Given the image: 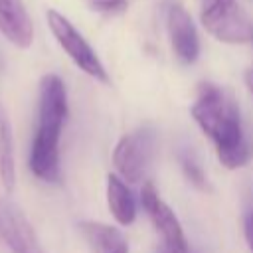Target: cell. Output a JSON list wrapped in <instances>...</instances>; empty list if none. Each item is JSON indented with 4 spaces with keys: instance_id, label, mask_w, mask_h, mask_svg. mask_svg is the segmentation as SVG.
Masks as SVG:
<instances>
[{
    "instance_id": "7c38bea8",
    "label": "cell",
    "mask_w": 253,
    "mask_h": 253,
    "mask_svg": "<svg viewBox=\"0 0 253 253\" xmlns=\"http://www.w3.org/2000/svg\"><path fill=\"white\" fill-rule=\"evenodd\" d=\"M0 184L6 192H12L16 186V156H14V138L10 117L0 103Z\"/></svg>"
},
{
    "instance_id": "52a82bcc",
    "label": "cell",
    "mask_w": 253,
    "mask_h": 253,
    "mask_svg": "<svg viewBox=\"0 0 253 253\" xmlns=\"http://www.w3.org/2000/svg\"><path fill=\"white\" fill-rule=\"evenodd\" d=\"M140 200H142V208H144L146 215L150 217L152 225L164 237V243L174 245V247H188L186 237H184V231H182V227L178 223V217L166 206V202L158 196V192H156V188H154L152 182H144L142 184Z\"/></svg>"
},
{
    "instance_id": "9a60e30c",
    "label": "cell",
    "mask_w": 253,
    "mask_h": 253,
    "mask_svg": "<svg viewBox=\"0 0 253 253\" xmlns=\"http://www.w3.org/2000/svg\"><path fill=\"white\" fill-rule=\"evenodd\" d=\"M245 237H247L249 247L253 249V211H249L245 215Z\"/></svg>"
},
{
    "instance_id": "8fae6325",
    "label": "cell",
    "mask_w": 253,
    "mask_h": 253,
    "mask_svg": "<svg viewBox=\"0 0 253 253\" xmlns=\"http://www.w3.org/2000/svg\"><path fill=\"white\" fill-rule=\"evenodd\" d=\"M107 204H109V210H111L113 217L119 223L128 225V223L134 221L136 204H134L132 192L115 174H109V178H107Z\"/></svg>"
},
{
    "instance_id": "277c9868",
    "label": "cell",
    "mask_w": 253,
    "mask_h": 253,
    "mask_svg": "<svg viewBox=\"0 0 253 253\" xmlns=\"http://www.w3.org/2000/svg\"><path fill=\"white\" fill-rule=\"evenodd\" d=\"M200 18L204 28L219 42H251L253 28L241 12L237 0H200Z\"/></svg>"
},
{
    "instance_id": "5bb4252c",
    "label": "cell",
    "mask_w": 253,
    "mask_h": 253,
    "mask_svg": "<svg viewBox=\"0 0 253 253\" xmlns=\"http://www.w3.org/2000/svg\"><path fill=\"white\" fill-rule=\"evenodd\" d=\"M89 6L99 14L115 16L126 10V0H89Z\"/></svg>"
},
{
    "instance_id": "4fadbf2b",
    "label": "cell",
    "mask_w": 253,
    "mask_h": 253,
    "mask_svg": "<svg viewBox=\"0 0 253 253\" xmlns=\"http://www.w3.org/2000/svg\"><path fill=\"white\" fill-rule=\"evenodd\" d=\"M182 168H184V174L190 180V184H194L200 190L206 188V174L202 172V168L198 166V162L192 156H184L182 158Z\"/></svg>"
},
{
    "instance_id": "ac0fdd59",
    "label": "cell",
    "mask_w": 253,
    "mask_h": 253,
    "mask_svg": "<svg viewBox=\"0 0 253 253\" xmlns=\"http://www.w3.org/2000/svg\"><path fill=\"white\" fill-rule=\"evenodd\" d=\"M251 42H253V34H251Z\"/></svg>"
},
{
    "instance_id": "ba28073f",
    "label": "cell",
    "mask_w": 253,
    "mask_h": 253,
    "mask_svg": "<svg viewBox=\"0 0 253 253\" xmlns=\"http://www.w3.org/2000/svg\"><path fill=\"white\" fill-rule=\"evenodd\" d=\"M168 34L176 57L182 63H194L200 55V40L190 14L182 6H172L168 12Z\"/></svg>"
},
{
    "instance_id": "3957f363",
    "label": "cell",
    "mask_w": 253,
    "mask_h": 253,
    "mask_svg": "<svg viewBox=\"0 0 253 253\" xmlns=\"http://www.w3.org/2000/svg\"><path fill=\"white\" fill-rule=\"evenodd\" d=\"M45 22L49 32L53 34L55 42L61 45V49L69 55V59L81 69L85 71L89 77L107 83L109 75L101 63V59L97 57L95 49L89 45V42L77 32V28L57 10H47L45 12Z\"/></svg>"
},
{
    "instance_id": "9c48e42d",
    "label": "cell",
    "mask_w": 253,
    "mask_h": 253,
    "mask_svg": "<svg viewBox=\"0 0 253 253\" xmlns=\"http://www.w3.org/2000/svg\"><path fill=\"white\" fill-rule=\"evenodd\" d=\"M0 34L20 49L34 42V24L22 0H0Z\"/></svg>"
},
{
    "instance_id": "7a4b0ae2",
    "label": "cell",
    "mask_w": 253,
    "mask_h": 253,
    "mask_svg": "<svg viewBox=\"0 0 253 253\" xmlns=\"http://www.w3.org/2000/svg\"><path fill=\"white\" fill-rule=\"evenodd\" d=\"M67 121V91L61 77L49 73L40 81L38 123L30 148V170L43 182L59 178V140Z\"/></svg>"
},
{
    "instance_id": "6da1fadb",
    "label": "cell",
    "mask_w": 253,
    "mask_h": 253,
    "mask_svg": "<svg viewBox=\"0 0 253 253\" xmlns=\"http://www.w3.org/2000/svg\"><path fill=\"white\" fill-rule=\"evenodd\" d=\"M192 117L200 128L211 138L217 158L225 168H241L249 162L251 146L243 134L239 109L215 85H202L192 105Z\"/></svg>"
},
{
    "instance_id": "5b68a950",
    "label": "cell",
    "mask_w": 253,
    "mask_h": 253,
    "mask_svg": "<svg viewBox=\"0 0 253 253\" xmlns=\"http://www.w3.org/2000/svg\"><path fill=\"white\" fill-rule=\"evenodd\" d=\"M152 144H154V136L148 128H140L136 132L125 134L113 150L115 168L128 182H140L152 156Z\"/></svg>"
},
{
    "instance_id": "e0dca14e",
    "label": "cell",
    "mask_w": 253,
    "mask_h": 253,
    "mask_svg": "<svg viewBox=\"0 0 253 253\" xmlns=\"http://www.w3.org/2000/svg\"><path fill=\"white\" fill-rule=\"evenodd\" d=\"M245 81H247V87H249L251 93H253V69H249V71L245 73Z\"/></svg>"
},
{
    "instance_id": "2e32d148",
    "label": "cell",
    "mask_w": 253,
    "mask_h": 253,
    "mask_svg": "<svg viewBox=\"0 0 253 253\" xmlns=\"http://www.w3.org/2000/svg\"><path fill=\"white\" fill-rule=\"evenodd\" d=\"M160 253H192V249H190V247H174V245L162 243Z\"/></svg>"
},
{
    "instance_id": "30bf717a",
    "label": "cell",
    "mask_w": 253,
    "mask_h": 253,
    "mask_svg": "<svg viewBox=\"0 0 253 253\" xmlns=\"http://www.w3.org/2000/svg\"><path fill=\"white\" fill-rule=\"evenodd\" d=\"M79 229L85 241L89 243L91 253H128V243L125 235L113 225H105L97 221H83Z\"/></svg>"
},
{
    "instance_id": "8992f818",
    "label": "cell",
    "mask_w": 253,
    "mask_h": 253,
    "mask_svg": "<svg viewBox=\"0 0 253 253\" xmlns=\"http://www.w3.org/2000/svg\"><path fill=\"white\" fill-rule=\"evenodd\" d=\"M0 237L12 253H43L34 227L26 215L8 202L0 200Z\"/></svg>"
}]
</instances>
